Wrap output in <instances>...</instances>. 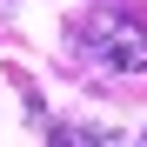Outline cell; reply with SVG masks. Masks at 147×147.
<instances>
[{
  "label": "cell",
  "mask_w": 147,
  "mask_h": 147,
  "mask_svg": "<svg viewBox=\"0 0 147 147\" xmlns=\"http://www.w3.org/2000/svg\"><path fill=\"white\" fill-rule=\"evenodd\" d=\"M134 147H147V134H140V140H134Z\"/></svg>",
  "instance_id": "3957f363"
},
{
  "label": "cell",
  "mask_w": 147,
  "mask_h": 147,
  "mask_svg": "<svg viewBox=\"0 0 147 147\" xmlns=\"http://www.w3.org/2000/svg\"><path fill=\"white\" fill-rule=\"evenodd\" d=\"M80 47L107 74H147V20L140 13H120V7H100L80 20Z\"/></svg>",
  "instance_id": "6da1fadb"
},
{
  "label": "cell",
  "mask_w": 147,
  "mask_h": 147,
  "mask_svg": "<svg viewBox=\"0 0 147 147\" xmlns=\"http://www.w3.org/2000/svg\"><path fill=\"white\" fill-rule=\"evenodd\" d=\"M107 134L100 127H54V134H47V147H100Z\"/></svg>",
  "instance_id": "7a4b0ae2"
}]
</instances>
